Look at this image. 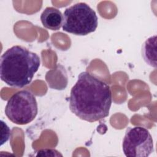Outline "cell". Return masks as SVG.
I'll use <instances>...</instances> for the list:
<instances>
[{"label":"cell","mask_w":157,"mask_h":157,"mask_svg":"<svg viewBox=\"0 0 157 157\" xmlns=\"http://www.w3.org/2000/svg\"><path fill=\"white\" fill-rule=\"evenodd\" d=\"M112 102L110 86L84 71L78 75L71 90L69 109L79 118L94 122L109 115Z\"/></svg>","instance_id":"1"},{"label":"cell","mask_w":157,"mask_h":157,"mask_svg":"<svg viewBox=\"0 0 157 157\" xmlns=\"http://www.w3.org/2000/svg\"><path fill=\"white\" fill-rule=\"evenodd\" d=\"M40 64L36 53L21 45L12 46L1 56V78L10 86L23 88L31 82Z\"/></svg>","instance_id":"2"},{"label":"cell","mask_w":157,"mask_h":157,"mask_svg":"<svg viewBox=\"0 0 157 157\" xmlns=\"http://www.w3.org/2000/svg\"><path fill=\"white\" fill-rule=\"evenodd\" d=\"M98 25L96 12L85 2L67 8L63 13V30L77 36H86L95 31Z\"/></svg>","instance_id":"3"},{"label":"cell","mask_w":157,"mask_h":157,"mask_svg":"<svg viewBox=\"0 0 157 157\" xmlns=\"http://www.w3.org/2000/svg\"><path fill=\"white\" fill-rule=\"evenodd\" d=\"M38 112L37 102L33 94L21 90L13 94L8 100L5 114L13 123L24 125L34 120Z\"/></svg>","instance_id":"4"},{"label":"cell","mask_w":157,"mask_h":157,"mask_svg":"<svg viewBox=\"0 0 157 157\" xmlns=\"http://www.w3.org/2000/svg\"><path fill=\"white\" fill-rule=\"evenodd\" d=\"M123 151L126 156L147 157L154 151L150 132L142 126L127 128L123 140Z\"/></svg>","instance_id":"5"},{"label":"cell","mask_w":157,"mask_h":157,"mask_svg":"<svg viewBox=\"0 0 157 157\" xmlns=\"http://www.w3.org/2000/svg\"><path fill=\"white\" fill-rule=\"evenodd\" d=\"M40 20L45 28L56 31L63 26V15L59 9L53 7H47L41 13Z\"/></svg>","instance_id":"6"},{"label":"cell","mask_w":157,"mask_h":157,"mask_svg":"<svg viewBox=\"0 0 157 157\" xmlns=\"http://www.w3.org/2000/svg\"><path fill=\"white\" fill-rule=\"evenodd\" d=\"M142 56L147 64L156 67V35L151 36L142 44Z\"/></svg>","instance_id":"7"}]
</instances>
